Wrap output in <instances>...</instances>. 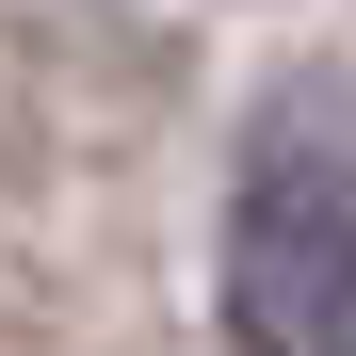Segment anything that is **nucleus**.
I'll return each instance as SVG.
<instances>
[{"label": "nucleus", "mask_w": 356, "mask_h": 356, "mask_svg": "<svg viewBox=\"0 0 356 356\" xmlns=\"http://www.w3.org/2000/svg\"><path fill=\"white\" fill-rule=\"evenodd\" d=\"M227 340L243 356H356V162L275 146L227 195Z\"/></svg>", "instance_id": "obj_1"}]
</instances>
